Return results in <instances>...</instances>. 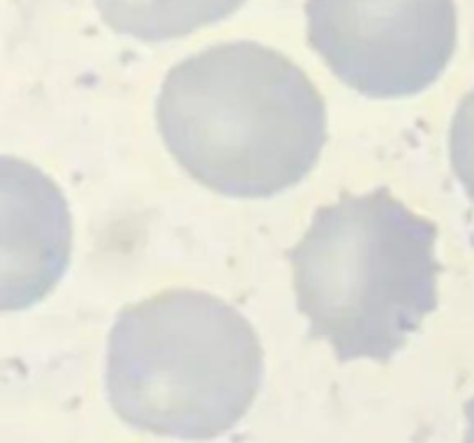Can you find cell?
<instances>
[{"instance_id": "6da1fadb", "label": "cell", "mask_w": 474, "mask_h": 443, "mask_svg": "<svg viewBox=\"0 0 474 443\" xmlns=\"http://www.w3.org/2000/svg\"><path fill=\"white\" fill-rule=\"evenodd\" d=\"M164 146L208 190L269 199L301 183L326 143L324 99L280 51L208 47L169 70L155 102Z\"/></svg>"}, {"instance_id": "7a4b0ae2", "label": "cell", "mask_w": 474, "mask_h": 443, "mask_svg": "<svg viewBox=\"0 0 474 443\" xmlns=\"http://www.w3.org/2000/svg\"><path fill=\"white\" fill-rule=\"evenodd\" d=\"M437 227L386 187L322 206L287 252L299 312L340 362H386L437 307Z\"/></svg>"}, {"instance_id": "3957f363", "label": "cell", "mask_w": 474, "mask_h": 443, "mask_svg": "<svg viewBox=\"0 0 474 443\" xmlns=\"http://www.w3.org/2000/svg\"><path fill=\"white\" fill-rule=\"evenodd\" d=\"M264 353L253 323L211 293L169 289L127 305L106 351V397L134 430L222 437L253 406Z\"/></svg>"}, {"instance_id": "277c9868", "label": "cell", "mask_w": 474, "mask_h": 443, "mask_svg": "<svg viewBox=\"0 0 474 443\" xmlns=\"http://www.w3.org/2000/svg\"><path fill=\"white\" fill-rule=\"evenodd\" d=\"M308 45L345 86L398 99L433 86L456 51L454 0H308Z\"/></svg>"}, {"instance_id": "5b68a950", "label": "cell", "mask_w": 474, "mask_h": 443, "mask_svg": "<svg viewBox=\"0 0 474 443\" xmlns=\"http://www.w3.org/2000/svg\"><path fill=\"white\" fill-rule=\"evenodd\" d=\"M72 257V215L38 166L0 155V312L45 300Z\"/></svg>"}, {"instance_id": "8992f818", "label": "cell", "mask_w": 474, "mask_h": 443, "mask_svg": "<svg viewBox=\"0 0 474 443\" xmlns=\"http://www.w3.org/2000/svg\"><path fill=\"white\" fill-rule=\"evenodd\" d=\"M104 24L141 42L178 40L232 17L246 0H93Z\"/></svg>"}, {"instance_id": "52a82bcc", "label": "cell", "mask_w": 474, "mask_h": 443, "mask_svg": "<svg viewBox=\"0 0 474 443\" xmlns=\"http://www.w3.org/2000/svg\"><path fill=\"white\" fill-rule=\"evenodd\" d=\"M449 157L458 183L474 201V88L461 99L451 120Z\"/></svg>"}]
</instances>
